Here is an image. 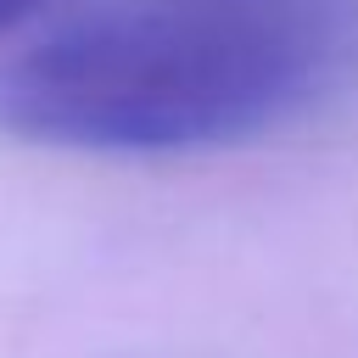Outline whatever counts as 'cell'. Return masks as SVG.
Listing matches in <instances>:
<instances>
[{"label": "cell", "mask_w": 358, "mask_h": 358, "mask_svg": "<svg viewBox=\"0 0 358 358\" xmlns=\"http://www.w3.org/2000/svg\"><path fill=\"white\" fill-rule=\"evenodd\" d=\"M324 73L313 11L123 0L0 67V129L67 151H196L291 117Z\"/></svg>", "instance_id": "obj_1"}, {"label": "cell", "mask_w": 358, "mask_h": 358, "mask_svg": "<svg viewBox=\"0 0 358 358\" xmlns=\"http://www.w3.org/2000/svg\"><path fill=\"white\" fill-rule=\"evenodd\" d=\"M45 6H50V0H0V34H11V28H22V22H34Z\"/></svg>", "instance_id": "obj_2"}, {"label": "cell", "mask_w": 358, "mask_h": 358, "mask_svg": "<svg viewBox=\"0 0 358 358\" xmlns=\"http://www.w3.org/2000/svg\"><path fill=\"white\" fill-rule=\"evenodd\" d=\"M235 6H285V11H313V0H235Z\"/></svg>", "instance_id": "obj_3"}]
</instances>
